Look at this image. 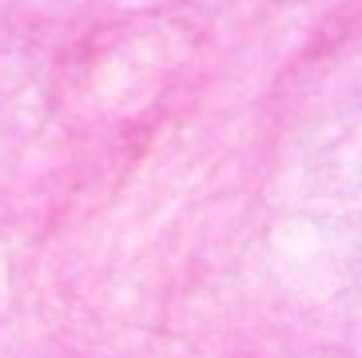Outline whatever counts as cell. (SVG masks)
<instances>
[]
</instances>
